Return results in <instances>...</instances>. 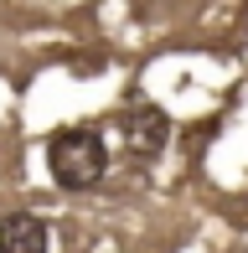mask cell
I'll list each match as a JSON object with an SVG mask.
<instances>
[{
    "mask_svg": "<svg viewBox=\"0 0 248 253\" xmlns=\"http://www.w3.org/2000/svg\"><path fill=\"white\" fill-rule=\"evenodd\" d=\"M47 170L62 191H88L109 176V140L98 124H62L47 140Z\"/></svg>",
    "mask_w": 248,
    "mask_h": 253,
    "instance_id": "obj_1",
    "label": "cell"
},
{
    "mask_svg": "<svg viewBox=\"0 0 248 253\" xmlns=\"http://www.w3.org/2000/svg\"><path fill=\"white\" fill-rule=\"evenodd\" d=\"M119 140H124V150L140 155V160L161 155L165 140H171V114L155 109V103H134V109L119 119Z\"/></svg>",
    "mask_w": 248,
    "mask_h": 253,
    "instance_id": "obj_2",
    "label": "cell"
},
{
    "mask_svg": "<svg viewBox=\"0 0 248 253\" xmlns=\"http://www.w3.org/2000/svg\"><path fill=\"white\" fill-rule=\"evenodd\" d=\"M0 253H52V227L37 212H5L0 217Z\"/></svg>",
    "mask_w": 248,
    "mask_h": 253,
    "instance_id": "obj_3",
    "label": "cell"
}]
</instances>
